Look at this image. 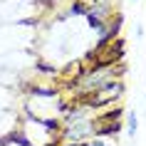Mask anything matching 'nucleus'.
<instances>
[{
    "mask_svg": "<svg viewBox=\"0 0 146 146\" xmlns=\"http://www.w3.org/2000/svg\"><path fill=\"white\" fill-rule=\"evenodd\" d=\"M84 146H111V144H109L107 139H97V136H94V139H89Z\"/></svg>",
    "mask_w": 146,
    "mask_h": 146,
    "instance_id": "20e7f679",
    "label": "nucleus"
},
{
    "mask_svg": "<svg viewBox=\"0 0 146 146\" xmlns=\"http://www.w3.org/2000/svg\"><path fill=\"white\" fill-rule=\"evenodd\" d=\"M52 146H84V144H64V141H57V144H52Z\"/></svg>",
    "mask_w": 146,
    "mask_h": 146,
    "instance_id": "39448f33",
    "label": "nucleus"
},
{
    "mask_svg": "<svg viewBox=\"0 0 146 146\" xmlns=\"http://www.w3.org/2000/svg\"><path fill=\"white\" fill-rule=\"evenodd\" d=\"M121 94H124V82H121V77H111V79H107L104 84H99L92 94H89L87 104H89L92 109L111 107L116 99H121Z\"/></svg>",
    "mask_w": 146,
    "mask_h": 146,
    "instance_id": "f257e3e1",
    "label": "nucleus"
},
{
    "mask_svg": "<svg viewBox=\"0 0 146 146\" xmlns=\"http://www.w3.org/2000/svg\"><path fill=\"white\" fill-rule=\"evenodd\" d=\"M126 131H129V136H136V131H139V116H136V111H129V114H126Z\"/></svg>",
    "mask_w": 146,
    "mask_h": 146,
    "instance_id": "7ed1b4c3",
    "label": "nucleus"
},
{
    "mask_svg": "<svg viewBox=\"0 0 146 146\" xmlns=\"http://www.w3.org/2000/svg\"><path fill=\"white\" fill-rule=\"evenodd\" d=\"M121 109L116 107L114 111H102L94 116V136L104 139V136H116L121 131Z\"/></svg>",
    "mask_w": 146,
    "mask_h": 146,
    "instance_id": "f03ea898",
    "label": "nucleus"
},
{
    "mask_svg": "<svg viewBox=\"0 0 146 146\" xmlns=\"http://www.w3.org/2000/svg\"><path fill=\"white\" fill-rule=\"evenodd\" d=\"M92 3H99V0H92Z\"/></svg>",
    "mask_w": 146,
    "mask_h": 146,
    "instance_id": "423d86ee",
    "label": "nucleus"
}]
</instances>
